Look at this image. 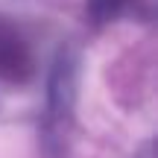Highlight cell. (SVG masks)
I'll return each mask as SVG.
<instances>
[{"mask_svg":"<svg viewBox=\"0 0 158 158\" xmlns=\"http://www.w3.org/2000/svg\"><path fill=\"white\" fill-rule=\"evenodd\" d=\"M35 70V56L29 38L21 32L18 23L0 18V79L6 82H23Z\"/></svg>","mask_w":158,"mask_h":158,"instance_id":"1","label":"cell"},{"mask_svg":"<svg viewBox=\"0 0 158 158\" xmlns=\"http://www.w3.org/2000/svg\"><path fill=\"white\" fill-rule=\"evenodd\" d=\"M129 3L132 0H91V15H94L97 21H108V18L120 15Z\"/></svg>","mask_w":158,"mask_h":158,"instance_id":"2","label":"cell"}]
</instances>
